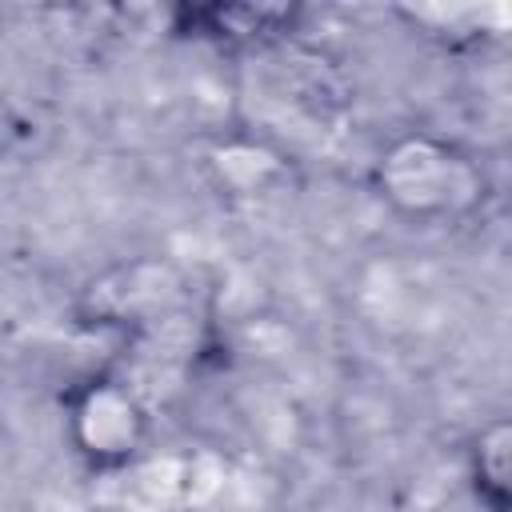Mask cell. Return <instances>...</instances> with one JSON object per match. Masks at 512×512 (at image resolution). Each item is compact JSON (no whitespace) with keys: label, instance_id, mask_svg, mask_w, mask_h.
<instances>
[{"label":"cell","instance_id":"6da1fadb","mask_svg":"<svg viewBox=\"0 0 512 512\" xmlns=\"http://www.w3.org/2000/svg\"><path fill=\"white\" fill-rule=\"evenodd\" d=\"M76 428H80V444H84L88 456H96V460H124L136 448L140 412H136L128 392H120L112 384H100L76 408Z\"/></svg>","mask_w":512,"mask_h":512}]
</instances>
